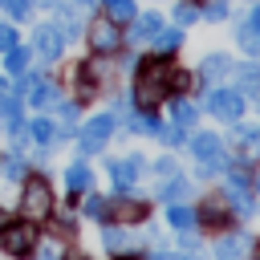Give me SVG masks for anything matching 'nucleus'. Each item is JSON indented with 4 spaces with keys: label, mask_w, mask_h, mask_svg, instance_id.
Instances as JSON below:
<instances>
[{
    "label": "nucleus",
    "mask_w": 260,
    "mask_h": 260,
    "mask_svg": "<svg viewBox=\"0 0 260 260\" xmlns=\"http://www.w3.org/2000/svg\"><path fill=\"white\" fill-rule=\"evenodd\" d=\"M171 61L167 57H154V61H142V69H138V85H134V98L142 102V106H154L158 98H167V89H171Z\"/></svg>",
    "instance_id": "nucleus-1"
},
{
    "label": "nucleus",
    "mask_w": 260,
    "mask_h": 260,
    "mask_svg": "<svg viewBox=\"0 0 260 260\" xmlns=\"http://www.w3.org/2000/svg\"><path fill=\"white\" fill-rule=\"evenodd\" d=\"M20 211H24V219H45V215L53 211V191H49V179H41V175H24Z\"/></svg>",
    "instance_id": "nucleus-2"
},
{
    "label": "nucleus",
    "mask_w": 260,
    "mask_h": 260,
    "mask_svg": "<svg viewBox=\"0 0 260 260\" xmlns=\"http://www.w3.org/2000/svg\"><path fill=\"white\" fill-rule=\"evenodd\" d=\"M0 244H4L8 256H28V252L37 248V228H32V219H12V223H4Z\"/></svg>",
    "instance_id": "nucleus-3"
},
{
    "label": "nucleus",
    "mask_w": 260,
    "mask_h": 260,
    "mask_svg": "<svg viewBox=\"0 0 260 260\" xmlns=\"http://www.w3.org/2000/svg\"><path fill=\"white\" fill-rule=\"evenodd\" d=\"M207 110H211L215 118H223V122H236V118L244 114V93H240V89L219 85V89H211V93H207Z\"/></svg>",
    "instance_id": "nucleus-4"
},
{
    "label": "nucleus",
    "mask_w": 260,
    "mask_h": 260,
    "mask_svg": "<svg viewBox=\"0 0 260 260\" xmlns=\"http://www.w3.org/2000/svg\"><path fill=\"white\" fill-rule=\"evenodd\" d=\"M110 134H114V114H98V118H89L85 130H81V138H77L81 154H98V150L106 146Z\"/></svg>",
    "instance_id": "nucleus-5"
},
{
    "label": "nucleus",
    "mask_w": 260,
    "mask_h": 260,
    "mask_svg": "<svg viewBox=\"0 0 260 260\" xmlns=\"http://www.w3.org/2000/svg\"><path fill=\"white\" fill-rule=\"evenodd\" d=\"M89 45H93V53H114V49L122 45V32H118V20H110V16H102V20H93V24H89Z\"/></svg>",
    "instance_id": "nucleus-6"
},
{
    "label": "nucleus",
    "mask_w": 260,
    "mask_h": 260,
    "mask_svg": "<svg viewBox=\"0 0 260 260\" xmlns=\"http://www.w3.org/2000/svg\"><path fill=\"white\" fill-rule=\"evenodd\" d=\"M32 49H37L45 61H57V57H61V49H65L61 28H57V24H41V28L32 32Z\"/></svg>",
    "instance_id": "nucleus-7"
},
{
    "label": "nucleus",
    "mask_w": 260,
    "mask_h": 260,
    "mask_svg": "<svg viewBox=\"0 0 260 260\" xmlns=\"http://www.w3.org/2000/svg\"><path fill=\"white\" fill-rule=\"evenodd\" d=\"M252 252V236L248 232H228L215 240V260H244Z\"/></svg>",
    "instance_id": "nucleus-8"
},
{
    "label": "nucleus",
    "mask_w": 260,
    "mask_h": 260,
    "mask_svg": "<svg viewBox=\"0 0 260 260\" xmlns=\"http://www.w3.org/2000/svg\"><path fill=\"white\" fill-rule=\"evenodd\" d=\"M142 175V158L138 154H130V158H114L110 162V179H114V187H134V179Z\"/></svg>",
    "instance_id": "nucleus-9"
},
{
    "label": "nucleus",
    "mask_w": 260,
    "mask_h": 260,
    "mask_svg": "<svg viewBox=\"0 0 260 260\" xmlns=\"http://www.w3.org/2000/svg\"><path fill=\"white\" fill-rule=\"evenodd\" d=\"M191 150H195V158H215V154H223V142H219V134L199 130V134L191 138Z\"/></svg>",
    "instance_id": "nucleus-10"
},
{
    "label": "nucleus",
    "mask_w": 260,
    "mask_h": 260,
    "mask_svg": "<svg viewBox=\"0 0 260 260\" xmlns=\"http://www.w3.org/2000/svg\"><path fill=\"white\" fill-rule=\"evenodd\" d=\"M146 215V203L138 199H114V223H138Z\"/></svg>",
    "instance_id": "nucleus-11"
},
{
    "label": "nucleus",
    "mask_w": 260,
    "mask_h": 260,
    "mask_svg": "<svg viewBox=\"0 0 260 260\" xmlns=\"http://www.w3.org/2000/svg\"><path fill=\"white\" fill-rule=\"evenodd\" d=\"M240 93L244 98H252V102H260V65H240Z\"/></svg>",
    "instance_id": "nucleus-12"
},
{
    "label": "nucleus",
    "mask_w": 260,
    "mask_h": 260,
    "mask_svg": "<svg viewBox=\"0 0 260 260\" xmlns=\"http://www.w3.org/2000/svg\"><path fill=\"white\" fill-rule=\"evenodd\" d=\"M162 28V16L158 12H146V16H134V41H154V32Z\"/></svg>",
    "instance_id": "nucleus-13"
},
{
    "label": "nucleus",
    "mask_w": 260,
    "mask_h": 260,
    "mask_svg": "<svg viewBox=\"0 0 260 260\" xmlns=\"http://www.w3.org/2000/svg\"><path fill=\"white\" fill-rule=\"evenodd\" d=\"M167 219H171V228H175V232H191V228L199 223V211H191V207H183V203H171Z\"/></svg>",
    "instance_id": "nucleus-14"
},
{
    "label": "nucleus",
    "mask_w": 260,
    "mask_h": 260,
    "mask_svg": "<svg viewBox=\"0 0 260 260\" xmlns=\"http://www.w3.org/2000/svg\"><path fill=\"white\" fill-rule=\"evenodd\" d=\"M65 183H69V191H73V195H81V191H89V187H93V175H89V167H85V162H73V167H69V175H65Z\"/></svg>",
    "instance_id": "nucleus-15"
},
{
    "label": "nucleus",
    "mask_w": 260,
    "mask_h": 260,
    "mask_svg": "<svg viewBox=\"0 0 260 260\" xmlns=\"http://www.w3.org/2000/svg\"><path fill=\"white\" fill-rule=\"evenodd\" d=\"M191 191V183L183 179V175H171L162 187H158V199H167V203H183V195Z\"/></svg>",
    "instance_id": "nucleus-16"
},
{
    "label": "nucleus",
    "mask_w": 260,
    "mask_h": 260,
    "mask_svg": "<svg viewBox=\"0 0 260 260\" xmlns=\"http://www.w3.org/2000/svg\"><path fill=\"white\" fill-rule=\"evenodd\" d=\"M199 73H203L207 81H219V77H228V73H232V61H228L223 53H211V57L203 61V69H199Z\"/></svg>",
    "instance_id": "nucleus-17"
},
{
    "label": "nucleus",
    "mask_w": 260,
    "mask_h": 260,
    "mask_svg": "<svg viewBox=\"0 0 260 260\" xmlns=\"http://www.w3.org/2000/svg\"><path fill=\"white\" fill-rule=\"evenodd\" d=\"M236 41H240V49H244L252 61H260V28H252V24H240Z\"/></svg>",
    "instance_id": "nucleus-18"
},
{
    "label": "nucleus",
    "mask_w": 260,
    "mask_h": 260,
    "mask_svg": "<svg viewBox=\"0 0 260 260\" xmlns=\"http://www.w3.org/2000/svg\"><path fill=\"white\" fill-rule=\"evenodd\" d=\"M57 28H61V37H81V16H77V8H57Z\"/></svg>",
    "instance_id": "nucleus-19"
},
{
    "label": "nucleus",
    "mask_w": 260,
    "mask_h": 260,
    "mask_svg": "<svg viewBox=\"0 0 260 260\" xmlns=\"http://www.w3.org/2000/svg\"><path fill=\"white\" fill-rule=\"evenodd\" d=\"M4 69H8L12 77H24V73H28V49L12 45V49H8V57H4Z\"/></svg>",
    "instance_id": "nucleus-20"
},
{
    "label": "nucleus",
    "mask_w": 260,
    "mask_h": 260,
    "mask_svg": "<svg viewBox=\"0 0 260 260\" xmlns=\"http://www.w3.org/2000/svg\"><path fill=\"white\" fill-rule=\"evenodd\" d=\"M195 118H199V110H195L191 102H183V98H175V102H171V122H175V126H183V130H187Z\"/></svg>",
    "instance_id": "nucleus-21"
},
{
    "label": "nucleus",
    "mask_w": 260,
    "mask_h": 260,
    "mask_svg": "<svg viewBox=\"0 0 260 260\" xmlns=\"http://www.w3.org/2000/svg\"><path fill=\"white\" fill-rule=\"evenodd\" d=\"M28 130H32V142H41V146H53V142L61 138V134H57V126H53L49 118H37Z\"/></svg>",
    "instance_id": "nucleus-22"
},
{
    "label": "nucleus",
    "mask_w": 260,
    "mask_h": 260,
    "mask_svg": "<svg viewBox=\"0 0 260 260\" xmlns=\"http://www.w3.org/2000/svg\"><path fill=\"white\" fill-rule=\"evenodd\" d=\"M203 223H228V199H207L203 211H199Z\"/></svg>",
    "instance_id": "nucleus-23"
},
{
    "label": "nucleus",
    "mask_w": 260,
    "mask_h": 260,
    "mask_svg": "<svg viewBox=\"0 0 260 260\" xmlns=\"http://www.w3.org/2000/svg\"><path fill=\"white\" fill-rule=\"evenodd\" d=\"M102 244H106L110 252H122V248L130 244V236L122 232V223H110V228H102Z\"/></svg>",
    "instance_id": "nucleus-24"
},
{
    "label": "nucleus",
    "mask_w": 260,
    "mask_h": 260,
    "mask_svg": "<svg viewBox=\"0 0 260 260\" xmlns=\"http://www.w3.org/2000/svg\"><path fill=\"white\" fill-rule=\"evenodd\" d=\"M0 175H4V179H24V175H28V162H24L20 154H8V158H0Z\"/></svg>",
    "instance_id": "nucleus-25"
},
{
    "label": "nucleus",
    "mask_w": 260,
    "mask_h": 260,
    "mask_svg": "<svg viewBox=\"0 0 260 260\" xmlns=\"http://www.w3.org/2000/svg\"><path fill=\"white\" fill-rule=\"evenodd\" d=\"M154 41H158V49H162V53H171V49H179V45H183V32H179V28H158V32H154Z\"/></svg>",
    "instance_id": "nucleus-26"
},
{
    "label": "nucleus",
    "mask_w": 260,
    "mask_h": 260,
    "mask_svg": "<svg viewBox=\"0 0 260 260\" xmlns=\"http://www.w3.org/2000/svg\"><path fill=\"white\" fill-rule=\"evenodd\" d=\"M130 126L138 134H158V118L154 114H130Z\"/></svg>",
    "instance_id": "nucleus-27"
},
{
    "label": "nucleus",
    "mask_w": 260,
    "mask_h": 260,
    "mask_svg": "<svg viewBox=\"0 0 260 260\" xmlns=\"http://www.w3.org/2000/svg\"><path fill=\"white\" fill-rule=\"evenodd\" d=\"M110 4V20H134V0H106Z\"/></svg>",
    "instance_id": "nucleus-28"
},
{
    "label": "nucleus",
    "mask_w": 260,
    "mask_h": 260,
    "mask_svg": "<svg viewBox=\"0 0 260 260\" xmlns=\"http://www.w3.org/2000/svg\"><path fill=\"white\" fill-rule=\"evenodd\" d=\"M0 8H4L8 16H16V20H24L28 8H32V0H0Z\"/></svg>",
    "instance_id": "nucleus-29"
},
{
    "label": "nucleus",
    "mask_w": 260,
    "mask_h": 260,
    "mask_svg": "<svg viewBox=\"0 0 260 260\" xmlns=\"http://www.w3.org/2000/svg\"><path fill=\"white\" fill-rule=\"evenodd\" d=\"M203 16H207V20H223V16H228V0H207Z\"/></svg>",
    "instance_id": "nucleus-30"
},
{
    "label": "nucleus",
    "mask_w": 260,
    "mask_h": 260,
    "mask_svg": "<svg viewBox=\"0 0 260 260\" xmlns=\"http://www.w3.org/2000/svg\"><path fill=\"white\" fill-rule=\"evenodd\" d=\"M195 16H199V8H195V4H179V8H175V20H179V24H191Z\"/></svg>",
    "instance_id": "nucleus-31"
},
{
    "label": "nucleus",
    "mask_w": 260,
    "mask_h": 260,
    "mask_svg": "<svg viewBox=\"0 0 260 260\" xmlns=\"http://www.w3.org/2000/svg\"><path fill=\"white\" fill-rule=\"evenodd\" d=\"M158 134H162V142H171V146H179V142L187 138V134H183V126H167V130L158 126Z\"/></svg>",
    "instance_id": "nucleus-32"
},
{
    "label": "nucleus",
    "mask_w": 260,
    "mask_h": 260,
    "mask_svg": "<svg viewBox=\"0 0 260 260\" xmlns=\"http://www.w3.org/2000/svg\"><path fill=\"white\" fill-rule=\"evenodd\" d=\"M12 45H16V28H12V24H0V49L8 53Z\"/></svg>",
    "instance_id": "nucleus-33"
},
{
    "label": "nucleus",
    "mask_w": 260,
    "mask_h": 260,
    "mask_svg": "<svg viewBox=\"0 0 260 260\" xmlns=\"http://www.w3.org/2000/svg\"><path fill=\"white\" fill-rule=\"evenodd\" d=\"M85 215H93V219H102V215H106V199H98V195H93V199L85 203Z\"/></svg>",
    "instance_id": "nucleus-34"
},
{
    "label": "nucleus",
    "mask_w": 260,
    "mask_h": 260,
    "mask_svg": "<svg viewBox=\"0 0 260 260\" xmlns=\"http://www.w3.org/2000/svg\"><path fill=\"white\" fill-rule=\"evenodd\" d=\"M154 171H158V179H171V175H175V158H158Z\"/></svg>",
    "instance_id": "nucleus-35"
},
{
    "label": "nucleus",
    "mask_w": 260,
    "mask_h": 260,
    "mask_svg": "<svg viewBox=\"0 0 260 260\" xmlns=\"http://www.w3.org/2000/svg\"><path fill=\"white\" fill-rule=\"evenodd\" d=\"M61 118H65V122H73V118H77V106H73V102H65V106H61Z\"/></svg>",
    "instance_id": "nucleus-36"
},
{
    "label": "nucleus",
    "mask_w": 260,
    "mask_h": 260,
    "mask_svg": "<svg viewBox=\"0 0 260 260\" xmlns=\"http://www.w3.org/2000/svg\"><path fill=\"white\" fill-rule=\"evenodd\" d=\"M154 260H191V256H179V252H158Z\"/></svg>",
    "instance_id": "nucleus-37"
},
{
    "label": "nucleus",
    "mask_w": 260,
    "mask_h": 260,
    "mask_svg": "<svg viewBox=\"0 0 260 260\" xmlns=\"http://www.w3.org/2000/svg\"><path fill=\"white\" fill-rule=\"evenodd\" d=\"M248 24H252V28H260V4L252 8V16H248Z\"/></svg>",
    "instance_id": "nucleus-38"
},
{
    "label": "nucleus",
    "mask_w": 260,
    "mask_h": 260,
    "mask_svg": "<svg viewBox=\"0 0 260 260\" xmlns=\"http://www.w3.org/2000/svg\"><path fill=\"white\" fill-rule=\"evenodd\" d=\"M41 260H57V248H45V252H41Z\"/></svg>",
    "instance_id": "nucleus-39"
},
{
    "label": "nucleus",
    "mask_w": 260,
    "mask_h": 260,
    "mask_svg": "<svg viewBox=\"0 0 260 260\" xmlns=\"http://www.w3.org/2000/svg\"><path fill=\"white\" fill-rule=\"evenodd\" d=\"M32 4H53V0H32Z\"/></svg>",
    "instance_id": "nucleus-40"
},
{
    "label": "nucleus",
    "mask_w": 260,
    "mask_h": 260,
    "mask_svg": "<svg viewBox=\"0 0 260 260\" xmlns=\"http://www.w3.org/2000/svg\"><path fill=\"white\" fill-rule=\"evenodd\" d=\"M122 260H142V256H122Z\"/></svg>",
    "instance_id": "nucleus-41"
},
{
    "label": "nucleus",
    "mask_w": 260,
    "mask_h": 260,
    "mask_svg": "<svg viewBox=\"0 0 260 260\" xmlns=\"http://www.w3.org/2000/svg\"><path fill=\"white\" fill-rule=\"evenodd\" d=\"M256 191H260V179H256Z\"/></svg>",
    "instance_id": "nucleus-42"
}]
</instances>
